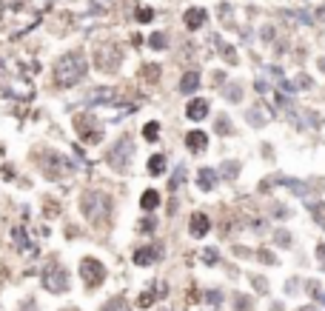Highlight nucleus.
I'll list each match as a JSON object with an SVG mask.
<instances>
[{
    "label": "nucleus",
    "instance_id": "27",
    "mask_svg": "<svg viewBox=\"0 0 325 311\" xmlns=\"http://www.w3.org/2000/svg\"><path fill=\"white\" fill-rule=\"evenodd\" d=\"M143 134H146V140H157L160 126L157 123H146V126H143Z\"/></svg>",
    "mask_w": 325,
    "mask_h": 311
},
{
    "label": "nucleus",
    "instance_id": "18",
    "mask_svg": "<svg viewBox=\"0 0 325 311\" xmlns=\"http://www.w3.org/2000/svg\"><path fill=\"white\" fill-rule=\"evenodd\" d=\"M246 117H248V123H251V126H265L271 115H268L263 106H254V109H248V115H246Z\"/></svg>",
    "mask_w": 325,
    "mask_h": 311
},
{
    "label": "nucleus",
    "instance_id": "33",
    "mask_svg": "<svg viewBox=\"0 0 325 311\" xmlns=\"http://www.w3.org/2000/svg\"><path fill=\"white\" fill-rule=\"evenodd\" d=\"M202 260H205L208 266H214V263L220 260V254H217V251H214V249H205V251H202Z\"/></svg>",
    "mask_w": 325,
    "mask_h": 311
},
{
    "label": "nucleus",
    "instance_id": "6",
    "mask_svg": "<svg viewBox=\"0 0 325 311\" xmlns=\"http://www.w3.org/2000/svg\"><path fill=\"white\" fill-rule=\"evenodd\" d=\"M80 277H83V283H86L88 288L100 285L105 280L103 263H100V260H94V257H83V260H80Z\"/></svg>",
    "mask_w": 325,
    "mask_h": 311
},
{
    "label": "nucleus",
    "instance_id": "7",
    "mask_svg": "<svg viewBox=\"0 0 325 311\" xmlns=\"http://www.w3.org/2000/svg\"><path fill=\"white\" fill-rule=\"evenodd\" d=\"M117 91L112 86H94V89L86 91V106H109V103H115Z\"/></svg>",
    "mask_w": 325,
    "mask_h": 311
},
{
    "label": "nucleus",
    "instance_id": "42",
    "mask_svg": "<svg viewBox=\"0 0 325 311\" xmlns=\"http://www.w3.org/2000/svg\"><path fill=\"white\" fill-rule=\"evenodd\" d=\"M274 212H277V214H274V217H288V209H285V205H274Z\"/></svg>",
    "mask_w": 325,
    "mask_h": 311
},
{
    "label": "nucleus",
    "instance_id": "36",
    "mask_svg": "<svg viewBox=\"0 0 325 311\" xmlns=\"http://www.w3.org/2000/svg\"><path fill=\"white\" fill-rule=\"evenodd\" d=\"M260 37H263L265 43H271L274 37H277V35H274V26H263V32H260Z\"/></svg>",
    "mask_w": 325,
    "mask_h": 311
},
{
    "label": "nucleus",
    "instance_id": "39",
    "mask_svg": "<svg viewBox=\"0 0 325 311\" xmlns=\"http://www.w3.org/2000/svg\"><path fill=\"white\" fill-rule=\"evenodd\" d=\"M251 308V300L248 297H237V311H248Z\"/></svg>",
    "mask_w": 325,
    "mask_h": 311
},
{
    "label": "nucleus",
    "instance_id": "44",
    "mask_svg": "<svg viewBox=\"0 0 325 311\" xmlns=\"http://www.w3.org/2000/svg\"><path fill=\"white\" fill-rule=\"evenodd\" d=\"M254 89L260 91V94H265V91H268V83H265V80H257V83H254Z\"/></svg>",
    "mask_w": 325,
    "mask_h": 311
},
{
    "label": "nucleus",
    "instance_id": "2",
    "mask_svg": "<svg viewBox=\"0 0 325 311\" xmlns=\"http://www.w3.org/2000/svg\"><path fill=\"white\" fill-rule=\"evenodd\" d=\"M80 212L86 214L88 223H100L109 217V212H112V200H109V194H103V191H86V194L80 197Z\"/></svg>",
    "mask_w": 325,
    "mask_h": 311
},
{
    "label": "nucleus",
    "instance_id": "45",
    "mask_svg": "<svg viewBox=\"0 0 325 311\" xmlns=\"http://www.w3.org/2000/svg\"><path fill=\"white\" fill-rule=\"evenodd\" d=\"M146 229H149V231L154 229V220H143V223H140V231H146Z\"/></svg>",
    "mask_w": 325,
    "mask_h": 311
},
{
    "label": "nucleus",
    "instance_id": "16",
    "mask_svg": "<svg viewBox=\"0 0 325 311\" xmlns=\"http://www.w3.org/2000/svg\"><path fill=\"white\" fill-rule=\"evenodd\" d=\"M197 89H200V74H197V71H188L183 80H180V91H183V94H194Z\"/></svg>",
    "mask_w": 325,
    "mask_h": 311
},
{
    "label": "nucleus",
    "instance_id": "3",
    "mask_svg": "<svg viewBox=\"0 0 325 311\" xmlns=\"http://www.w3.org/2000/svg\"><path fill=\"white\" fill-rule=\"evenodd\" d=\"M134 154V143L132 137H120V140L109 149V154H105V160H109V166L117 171H126V166H129V160H132Z\"/></svg>",
    "mask_w": 325,
    "mask_h": 311
},
{
    "label": "nucleus",
    "instance_id": "12",
    "mask_svg": "<svg viewBox=\"0 0 325 311\" xmlns=\"http://www.w3.org/2000/svg\"><path fill=\"white\" fill-rule=\"evenodd\" d=\"M160 254H163V251H160L157 246H143V249L134 251V263H137V266H151V263H157Z\"/></svg>",
    "mask_w": 325,
    "mask_h": 311
},
{
    "label": "nucleus",
    "instance_id": "19",
    "mask_svg": "<svg viewBox=\"0 0 325 311\" xmlns=\"http://www.w3.org/2000/svg\"><path fill=\"white\" fill-rule=\"evenodd\" d=\"M140 205H143V212H154V209L160 205V194L154 191V188H149V191H143Z\"/></svg>",
    "mask_w": 325,
    "mask_h": 311
},
{
    "label": "nucleus",
    "instance_id": "15",
    "mask_svg": "<svg viewBox=\"0 0 325 311\" xmlns=\"http://www.w3.org/2000/svg\"><path fill=\"white\" fill-rule=\"evenodd\" d=\"M185 146L191 151H205V146H208V137L202 132H188L185 134Z\"/></svg>",
    "mask_w": 325,
    "mask_h": 311
},
{
    "label": "nucleus",
    "instance_id": "24",
    "mask_svg": "<svg viewBox=\"0 0 325 311\" xmlns=\"http://www.w3.org/2000/svg\"><path fill=\"white\" fill-rule=\"evenodd\" d=\"M214 43L220 46V52H223V57H226V63H237V52H234V46H226L220 37H214Z\"/></svg>",
    "mask_w": 325,
    "mask_h": 311
},
{
    "label": "nucleus",
    "instance_id": "25",
    "mask_svg": "<svg viewBox=\"0 0 325 311\" xmlns=\"http://www.w3.org/2000/svg\"><path fill=\"white\" fill-rule=\"evenodd\" d=\"M280 183H282V186H288V188H294V194L308 197V186H305V183H299V180H282V177H280Z\"/></svg>",
    "mask_w": 325,
    "mask_h": 311
},
{
    "label": "nucleus",
    "instance_id": "22",
    "mask_svg": "<svg viewBox=\"0 0 325 311\" xmlns=\"http://www.w3.org/2000/svg\"><path fill=\"white\" fill-rule=\"evenodd\" d=\"M240 97H243V86L240 83H229L226 86V100L229 103H240Z\"/></svg>",
    "mask_w": 325,
    "mask_h": 311
},
{
    "label": "nucleus",
    "instance_id": "8",
    "mask_svg": "<svg viewBox=\"0 0 325 311\" xmlns=\"http://www.w3.org/2000/svg\"><path fill=\"white\" fill-rule=\"evenodd\" d=\"M71 169H74L71 160H66L63 154H57V151H49V154H46V174H49V177L66 174V171H71Z\"/></svg>",
    "mask_w": 325,
    "mask_h": 311
},
{
    "label": "nucleus",
    "instance_id": "32",
    "mask_svg": "<svg viewBox=\"0 0 325 311\" xmlns=\"http://www.w3.org/2000/svg\"><path fill=\"white\" fill-rule=\"evenodd\" d=\"M294 83V91L297 89H311V77H305V74H299V80H291Z\"/></svg>",
    "mask_w": 325,
    "mask_h": 311
},
{
    "label": "nucleus",
    "instance_id": "46",
    "mask_svg": "<svg viewBox=\"0 0 325 311\" xmlns=\"http://www.w3.org/2000/svg\"><path fill=\"white\" fill-rule=\"evenodd\" d=\"M316 20H322V23H325V6H319V9H316Z\"/></svg>",
    "mask_w": 325,
    "mask_h": 311
},
{
    "label": "nucleus",
    "instance_id": "10",
    "mask_svg": "<svg viewBox=\"0 0 325 311\" xmlns=\"http://www.w3.org/2000/svg\"><path fill=\"white\" fill-rule=\"evenodd\" d=\"M211 229V220H208V214H191V223H188V231H191V237H205Z\"/></svg>",
    "mask_w": 325,
    "mask_h": 311
},
{
    "label": "nucleus",
    "instance_id": "13",
    "mask_svg": "<svg viewBox=\"0 0 325 311\" xmlns=\"http://www.w3.org/2000/svg\"><path fill=\"white\" fill-rule=\"evenodd\" d=\"M183 23L188 29H191V32H197V29L202 26V23H205V9H200V6H194V9H188L183 15Z\"/></svg>",
    "mask_w": 325,
    "mask_h": 311
},
{
    "label": "nucleus",
    "instance_id": "35",
    "mask_svg": "<svg viewBox=\"0 0 325 311\" xmlns=\"http://www.w3.org/2000/svg\"><path fill=\"white\" fill-rule=\"evenodd\" d=\"M151 18H154V12L151 9H137V20H140V23H149Z\"/></svg>",
    "mask_w": 325,
    "mask_h": 311
},
{
    "label": "nucleus",
    "instance_id": "26",
    "mask_svg": "<svg viewBox=\"0 0 325 311\" xmlns=\"http://www.w3.org/2000/svg\"><path fill=\"white\" fill-rule=\"evenodd\" d=\"M220 169H223V177H226V180H234V177H237V169H240V166H237L234 160H226Z\"/></svg>",
    "mask_w": 325,
    "mask_h": 311
},
{
    "label": "nucleus",
    "instance_id": "48",
    "mask_svg": "<svg viewBox=\"0 0 325 311\" xmlns=\"http://www.w3.org/2000/svg\"><path fill=\"white\" fill-rule=\"evenodd\" d=\"M319 69H322V71H325V60H319Z\"/></svg>",
    "mask_w": 325,
    "mask_h": 311
},
{
    "label": "nucleus",
    "instance_id": "14",
    "mask_svg": "<svg viewBox=\"0 0 325 311\" xmlns=\"http://www.w3.org/2000/svg\"><path fill=\"white\" fill-rule=\"evenodd\" d=\"M214 183H217V169H200L197 171V186H200V191H211L214 188Z\"/></svg>",
    "mask_w": 325,
    "mask_h": 311
},
{
    "label": "nucleus",
    "instance_id": "21",
    "mask_svg": "<svg viewBox=\"0 0 325 311\" xmlns=\"http://www.w3.org/2000/svg\"><path fill=\"white\" fill-rule=\"evenodd\" d=\"M163 169H166V157H163V154H154L149 160V174L157 177V174H163Z\"/></svg>",
    "mask_w": 325,
    "mask_h": 311
},
{
    "label": "nucleus",
    "instance_id": "20",
    "mask_svg": "<svg viewBox=\"0 0 325 311\" xmlns=\"http://www.w3.org/2000/svg\"><path fill=\"white\" fill-rule=\"evenodd\" d=\"M160 294H166V285H163V283H157V288H154V291H143V294H140V305H143V308H149V305L157 300Z\"/></svg>",
    "mask_w": 325,
    "mask_h": 311
},
{
    "label": "nucleus",
    "instance_id": "29",
    "mask_svg": "<svg viewBox=\"0 0 325 311\" xmlns=\"http://www.w3.org/2000/svg\"><path fill=\"white\" fill-rule=\"evenodd\" d=\"M205 302H208L211 308H217L223 302V291H205Z\"/></svg>",
    "mask_w": 325,
    "mask_h": 311
},
{
    "label": "nucleus",
    "instance_id": "47",
    "mask_svg": "<svg viewBox=\"0 0 325 311\" xmlns=\"http://www.w3.org/2000/svg\"><path fill=\"white\" fill-rule=\"evenodd\" d=\"M316 300H319V302H322V305H325V294H316Z\"/></svg>",
    "mask_w": 325,
    "mask_h": 311
},
{
    "label": "nucleus",
    "instance_id": "40",
    "mask_svg": "<svg viewBox=\"0 0 325 311\" xmlns=\"http://www.w3.org/2000/svg\"><path fill=\"white\" fill-rule=\"evenodd\" d=\"M260 257H263V263H268V266H274V263H277L271 251H260Z\"/></svg>",
    "mask_w": 325,
    "mask_h": 311
},
{
    "label": "nucleus",
    "instance_id": "41",
    "mask_svg": "<svg viewBox=\"0 0 325 311\" xmlns=\"http://www.w3.org/2000/svg\"><path fill=\"white\" fill-rule=\"evenodd\" d=\"M214 86H226V71H217L214 74Z\"/></svg>",
    "mask_w": 325,
    "mask_h": 311
},
{
    "label": "nucleus",
    "instance_id": "38",
    "mask_svg": "<svg viewBox=\"0 0 325 311\" xmlns=\"http://www.w3.org/2000/svg\"><path fill=\"white\" fill-rule=\"evenodd\" d=\"M220 18L226 20V23H231V6H229V3H223V6H220Z\"/></svg>",
    "mask_w": 325,
    "mask_h": 311
},
{
    "label": "nucleus",
    "instance_id": "4",
    "mask_svg": "<svg viewBox=\"0 0 325 311\" xmlns=\"http://www.w3.org/2000/svg\"><path fill=\"white\" fill-rule=\"evenodd\" d=\"M43 288L52 294H63L69 291V274H66V268L60 263H49L43 268Z\"/></svg>",
    "mask_w": 325,
    "mask_h": 311
},
{
    "label": "nucleus",
    "instance_id": "23",
    "mask_svg": "<svg viewBox=\"0 0 325 311\" xmlns=\"http://www.w3.org/2000/svg\"><path fill=\"white\" fill-rule=\"evenodd\" d=\"M103 311H129V302H126V297H112L103 305Z\"/></svg>",
    "mask_w": 325,
    "mask_h": 311
},
{
    "label": "nucleus",
    "instance_id": "31",
    "mask_svg": "<svg viewBox=\"0 0 325 311\" xmlns=\"http://www.w3.org/2000/svg\"><path fill=\"white\" fill-rule=\"evenodd\" d=\"M274 243L288 249V246H291V234H288V231H277V234H274Z\"/></svg>",
    "mask_w": 325,
    "mask_h": 311
},
{
    "label": "nucleus",
    "instance_id": "37",
    "mask_svg": "<svg viewBox=\"0 0 325 311\" xmlns=\"http://www.w3.org/2000/svg\"><path fill=\"white\" fill-rule=\"evenodd\" d=\"M143 74H146L149 80H157V74H160V66H146V69H143Z\"/></svg>",
    "mask_w": 325,
    "mask_h": 311
},
{
    "label": "nucleus",
    "instance_id": "28",
    "mask_svg": "<svg viewBox=\"0 0 325 311\" xmlns=\"http://www.w3.org/2000/svg\"><path fill=\"white\" fill-rule=\"evenodd\" d=\"M149 43L154 46V49H166V43H168V40H166V35H163V32H154V35L149 37Z\"/></svg>",
    "mask_w": 325,
    "mask_h": 311
},
{
    "label": "nucleus",
    "instance_id": "49",
    "mask_svg": "<svg viewBox=\"0 0 325 311\" xmlns=\"http://www.w3.org/2000/svg\"><path fill=\"white\" fill-rule=\"evenodd\" d=\"M299 311H316V308H299Z\"/></svg>",
    "mask_w": 325,
    "mask_h": 311
},
{
    "label": "nucleus",
    "instance_id": "30",
    "mask_svg": "<svg viewBox=\"0 0 325 311\" xmlns=\"http://www.w3.org/2000/svg\"><path fill=\"white\" fill-rule=\"evenodd\" d=\"M217 132H220V134H231V132H234V129L229 126V117H226V115L217 117Z\"/></svg>",
    "mask_w": 325,
    "mask_h": 311
},
{
    "label": "nucleus",
    "instance_id": "1",
    "mask_svg": "<svg viewBox=\"0 0 325 311\" xmlns=\"http://www.w3.org/2000/svg\"><path fill=\"white\" fill-rule=\"evenodd\" d=\"M88 63L80 52H66L63 57H57L54 63V83L60 89H69V86H77L83 77H86Z\"/></svg>",
    "mask_w": 325,
    "mask_h": 311
},
{
    "label": "nucleus",
    "instance_id": "43",
    "mask_svg": "<svg viewBox=\"0 0 325 311\" xmlns=\"http://www.w3.org/2000/svg\"><path fill=\"white\" fill-rule=\"evenodd\" d=\"M316 257H319V263L325 266V243H319V246H316Z\"/></svg>",
    "mask_w": 325,
    "mask_h": 311
},
{
    "label": "nucleus",
    "instance_id": "5",
    "mask_svg": "<svg viewBox=\"0 0 325 311\" xmlns=\"http://www.w3.org/2000/svg\"><path fill=\"white\" fill-rule=\"evenodd\" d=\"M120 60H123V54H120V49L115 43H103L94 54V66L100 71H117Z\"/></svg>",
    "mask_w": 325,
    "mask_h": 311
},
{
    "label": "nucleus",
    "instance_id": "34",
    "mask_svg": "<svg viewBox=\"0 0 325 311\" xmlns=\"http://www.w3.org/2000/svg\"><path fill=\"white\" fill-rule=\"evenodd\" d=\"M183 180H185V169L180 166V169H177V174H174V180H171V191H174V188H180V183H183Z\"/></svg>",
    "mask_w": 325,
    "mask_h": 311
},
{
    "label": "nucleus",
    "instance_id": "11",
    "mask_svg": "<svg viewBox=\"0 0 325 311\" xmlns=\"http://www.w3.org/2000/svg\"><path fill=\"white\" fill-rule=\"evenodd\" d=\"M208 115V100H202V97H194V100H188V106H185V117L188 120H202V117Z\"/></svg>",
    "mask_w": 325,
    "mask_h": 311
},
{
    "label": "nucleus",
    "instance_id": "17",
    "mask_svg": "<svg viewBox=\"0 0 325 311\" xmlns=\"http://www.w3.org/2000/svg\"><path fill=\"white\" fill-rule=\"evenodd\" d=\"M12 237H15V246H18L20 251H29V254H35V246L29 243V237H26V229H15L12 231Z\"/></svg>",
    "mask_w": 325,
    "mask_h": 311
},
{
    "label": "nucleus",
    "instance_id": "9",
    "mask_svg": "<svg viewBox=\"0 0 325 311\" xmlns=\"http://www.w3.org/2000/svg\"><path fill=\"white\" fill-rule=\"evenodd\" d=\"M288 117L294 120L297 126H311V129H316L319 126V115H314V112H305V109H294V106H288Z\"/></svg>",
    "mask_w": 325,
    "mask_h": 311
}]
</instances>
